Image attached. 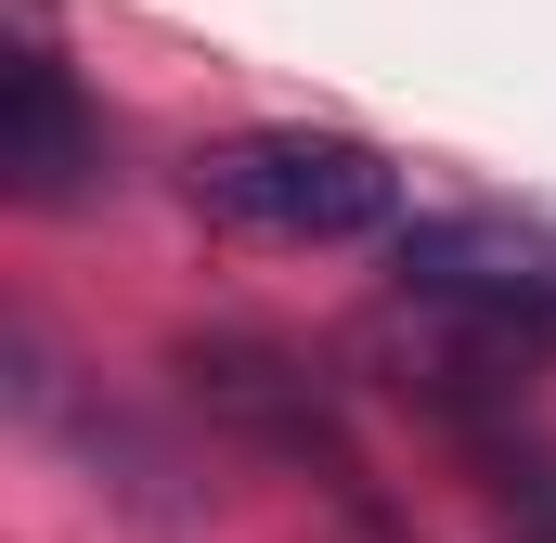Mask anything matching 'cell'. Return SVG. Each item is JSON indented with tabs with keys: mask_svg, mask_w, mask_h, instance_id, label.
Segmentation results:
<instances>
[{
	"mask_svg": "<svg viewBox=\"0 0 556 543\" xmlns=\"http://www.w3.org/2000/svg\"><path fill=\"white\" fill-rule=\"evenodd\" d=\"M389 272L402 298H440V311H479V324H518V337H556V233L544 220H402L389 233Z\"/></svg>",
	"mask_w": 556,
	"mask_h": 543,
	"instance_id": "7a4b0ae2",
	"label": "cell"
},
{
	"mask_svg": "<svg viewBox=\"0 0 556 543\" xmlns=\"http://www.w3.org/2000/svg\"><path fill=\"white\" fill-rule=\"evenodd\" d=\"M0 168H13L26 207H65V194H91V168H104V130H91L78 78H65L52 52H13V65H0Z\"/></svg>",
	"mask_w": 556,
	"mask_h": 543,
	"instance_id": "3957f363",
	"label": "cell"
},
{
	"mask_svg": "<svg viewBox=\"0 0 556 543\" xmlns=\"http://www.w3.org/2000/svg\"><path fill=\"white\" fill-rule=\"evenodd\" d=\"M181 194L233 233H273V247H363V233H402V168L350 130H233L181 168Z\"/></svg>",
	"mask_w": 556,
	"mask_h": 543,
	"instance_id": "6da1fadb",
	"label": "cell"
}]
</instances>
